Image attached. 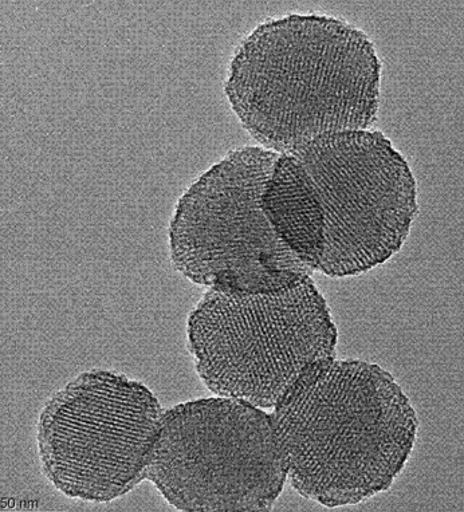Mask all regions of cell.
<instances>
[{
    "instance_id": "5b68a950",
    "label": "cell",
    "mask_w": 464,
    "mask_h": 512,
    "mask_svg": "<svg viewBox=\"0 0 464 512\" xmlns=\"http://www.w3.org/2000/svg\"><path fill=\"white\" fill-rule=\"evenodd\" d=\"M278 157L254 145L231 149L180 196L168 238L184 278L223 293L261 294L312 277L263 207Z\"/></svg>"
},
{
    "instance_id": "7a4b0ae2",
    "label": "cell",
    "mask_w": 464,
    "mask_h": 512,
    "mask_svg": "<svg viewBox=\"0 0 464 512\" xmlns=\"http://www.w3.org/2000/svg\"><path fill=\"white\" fill-rule=\"evenodd\" d=\"M381 73L375 43L359 27L332 15L290 14L242 39L224 94L259 147L282 155L317 137L373 129Z\"/></svg>"
},
{
    "instance_id": "3957f363",
    "label": "cell",
    "mask_w": 464,
    "mask_h": 512,
    "mask_svg": "<svg viewBox=\"0 0 464 512\" xmlns=\"http://www.w3.org/2000/svg\"><path fill=\"white\" fill-rule=\"evenodd\" d=\"M287 480L306 499L334 508L388 491L418 437L414 405L372 362H317L271 413Z\"/></svg>"
},
{
    "instance_id": "8992f818",
    "label": "cell",
    "mask_w": 464,
    "mask_h": 512,
    "mask_svg": "<svg viewBox=\"0 0 464 512\" xmlns=\"http://www.w3.org/2000/svg\"><path fill=\"white\" fill-rule=\"evenodd\" d=\"M145 479L179 511H270L287 468L271 415L219 396L164 412Z\"/></svg>"
},
{
    "instance_id": "6da1fadb",
    "label": "cell",
    "mask_w": 464,
    "mask_h": 512,
    "mask_svg": "<svg viewBox=\"0 0 464 512\" xmlns=\"http://www.w3.org/2000/svg\"><path fill=\"white\" fill-rule=\"evenodd\" d=\"M263 207L309 269L357 277L407 242L419 214L418 183L383 132L334 133L279 155Z\"/></svg>"
},
{
    "instance_id": "52a82bcc",
    "label": "cell",
    "mask_w": 464,
    "mask_h": 512,
    "mask_svg": "<svg viewBox=\"0 0 464 512\" xmlns=\"http://www.w3.org/2000/svg\"><path fill=\"white\" fill-rule=\"evenodd\" d=\"M163 415L143 382L104 369L78 374L39 413L43 475L68 498L119 499L145 479Z\"/></svg>"
},
{
    "instance_id": "277c9868",
    "label": "cell",
    "mask_w": 464,
    "mask_h": 512,
    "mask_svg": "<svg viewBox=\"0 0 464 512\" xmlns=\"http://www.w3.org/2000/svg\"><path fill=\"white\" fill-rule=\"evenodd\" d=\"M187 341L208 391L266 409L310 366L336 358L338 330L308 277L273 293L208 289L188 317Z\"/></svg>"
}]
</instances>
